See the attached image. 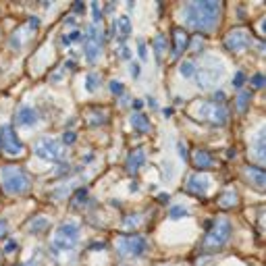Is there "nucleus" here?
Segmentation results:
<instances>
[{
	"instance_id": "nucleus-4",
	"label": "nucleus",
	"mask_w": 266,
	"mask_h": 266,
	"mask_svg": "<svg viewBox=\"0 0 266 266\" xmlns=\"http://www.w3.org/2000/svg\"><path fill=\"white\" fill-rule=\"evenodd\" d=\"M231 222L227 218H216L212 222V227L208 229V233L204 235V239H202V249L204 251H216L220 249L222 245H225L229 239H231Z\"/></svg>"
},
{
	"instance_id": "nucleus-40",
	"label": "nucleus",
	"mask_w": 266,
	"mask_h": 266,
	"mask_svg": "<svg viewBox=\"0 0 266 266\" xmlns=\"http://www.w3.org/2000/svg\"><path fill=\"white\" fill-rule=\"evenodd\" d=\"M7 229H9V227H7V222H5V220H0V239H3V237L7 235Z\"/></svg>"
},
{
	"instance_id": "nucleus-38",
	"label": "nucleus",
	"mask_w": 266,
	"mask_h": 266,
	"mask_svg": "<svg viewBox=\"0 0 266 266\" xmlns=\"http://www.w3.org/2000/svg\"><path fill=\"white\" fill-rule=\"evenodd\" d=\"M15 247H17L15 241H9V243L5 245V251H7V254H13V251H15Z\"/></svg>"
},
{
	"instance_id": "nucleus-16",
	"label": "nucleus",
	"mask_w": 266,
	"mask_h": 266,
	"mask_svg": "<svg viewBox=\"0 0 266 266\" xmlns=\"http://www.w3.org/2000/svg\"><path fill=\"white\" fill-rule=\"evenodd\" d=\"M144 162H146V152L142 148H137L135 152L129 154V158H127V171L129 173H137L144 166Z\"/></svg>"
},
{
	"instance_id": "nucleus-23",
	"label": "nucleus",
	"mask_w": 266,
	"mask_h": 266,
	"mask_svg": "<svg viewBox=\"0 0 266 266\" xmlns=\"http://www.w3.org/2000/svg\"><path fill=\"white\" fill-rule=\"evenodd\" d=\"M152 44H154V52H156V59L160 61L162 54H164V48H166V38L164 36H156Z\"/></svg>"
},
{
	"instance_id": "nucleus-39",
	"label": "nucleus",
	"mask_w": 266,
	"mask_h": 266,
	"mask_svg": "<svg viewBox=\"0 0 266 266\" xmlns=\"http://www.w3.org/2000/svg\"><path fill=\"white\" fill-rule=\"evenodd\" d=\"M214 102H216V104H222V102H225V94H222V92H216V94H214Z\"/></svg>"
},
{
	"instance_id": "nucleus-22",
	"label": "nucleus",
	"mask_w": 266,
	"mask_h": 266,
	"mask_svg": "<svg viewBox=\"0 0 266 266\" xmlns=\"http://www.w3.org/2000/svg\"><path fill=\"white\" fill-rule=\"evenodd\" d=\"M249 98H251V92H247V90L239 92V96H237V110H239V113H245V110H247Z\"/></svg>"
},
{
	"instance_id": "nucleus-41",
	"label": "nucleus",
	"mask_w": 266,
	"mask_h": 266,
	"mask_svg": "<svg viewBox=\"0 0 266 266\" xmlns=\"http://www.w3.org/2000/svg\"><path fill=\"white\" fill-rule=\"evenodd\" d=\"M131 75H133V77H137V75H139V65H137V63H133V65H131Z\"/></svg>"
},
{
	"instance_id": "nucleus-21",
	"label": "nucleus",
	"mask_w": 266,
	"mask_h": 266,
	"mask_svg": "<svg viewBox=\"0 0 266 266\" xmlns=\"http://www.w3.org/2000/svg\"><path fill=\"white\" fill-rule=\"evenodd\" d=\"M100 83H102V77L98 73H88L86 75V90L88 92H96L98 88H100Z\"/></svg>"
},
{
	"instance_id": "nucleus-26",
	"label": "nucleus",
	"mask_w": 266,
	"mask_h": 266,
	"mask_svg": "<svg viewBox=\"0 0 266 266\" xmlns=\"http://www.w3.org/2000/svg\"><path fill=\"white\" fill-rule=\"evenodd\" d=\"M179 71H181V75H183V77H193L195 75V67H193L191 61H185V63H181Z\"/></svg>"
},
{
	"instance_id": "nucleus-2",
	"label": "nucleus",
	"mask_w": 266,
	"mask_h": 266,
	"mask_svg": "<svg viewBox=\"0 0 266 266\" xmlns=\"http://www.w3.org/2000/svg\"><path fill=\"white\" fill-rule=\"evenodd\" d=\"M0 185L9 195H25L32 189V177L21 166L7 164L0 169Z\"/></svg>"
},
{
	"instance_id": "nucleus-13",
	"label": "nucleus",
	"mask_w": 266,
	"mask_h": 266,
	"mask_svg": "<svg viewBox=\"0 0 266 266\" xmlns=\"http://www.w3.org/2000/svg\"><path fill=\"white\" fill-rule=\"evenodd\" d=\"M171 40H173V52H171V59H173V61H177V59L181 57V54H183V52L187 50L189 36H187V32H185V30H181V27H175Z\"/></svg>"
},
{
	"instance_id": "nucleus-7",
	"label": "nucleus",
	"mask_w": 266,
	"mask_h": 266,
	"mask_svg": "<svg viewBox=\"0 0 266 266\" xmlns=\"http://www.w3.org/2000/svg\"><path fill=\"white\" fill-rule=\"evenodd\" d=\"M102 44H104V27L100 23H90L86 34V59L90 63H94L98 54L102 52Z\"/></svg>"
},
{
	"instance_id": "nucleus-32",
	"label": "nucleus",
	"mask_w": 266,
	"mask_h": 266,
	"mask_svg": "<svg viewBox=\"0 0 266 266\" xmlns=\"http://www.w3.org/2000/svg\"><path fill=\"white\" fill-rule=\"evenodd\" d=\"M137 54H139V59H142V61H146L148 52H146V44H144V40H139V42H137Z\"/></svg>"
},
{
	"instance_id": "nucleus-8",
	"label": "nucleus",
	"mask_w": 266,
	"mask_h": 266,
	"mask_svg": "<svg viewBox=\"0 0 266 266\" xmlns=\"http://www.w3.org/2000/svg\"><path fill=\"white\" fill-rule=\"evenodd\" d=\"M34 152L42 160H48V162H57L63 158V146L52 137H40L34 144Z\"/></svg>"
},
{
	"instance_id": "nucleus-14",
	"label": "nucleus",
	"mask_w": 266,
	"mask_h": 266,
	"mask_svg": "<svg viewBox=\"0 0 266 266\" xmlns=\"http://www.w3.org/2000/svg\"><path fill=\"white\" fill-rule=\"evenodd\" d=\"M38 121H40V115H38L36 108L21 106L17 110V125H19V127H32V125H36Z\"/></svg>"
},
{
	"instance_id": "nucleus-43",
	"label": "nucleus",
	"mask_w": 266,
	"mask_h": 266,
	"mask_svg": "<svg viewBox=\"0 0 266 266\" xmlns=\"http://www.w3.org/2000/svg\"><path fill=\"white\" fill-rule=\"evenodd\" d=\"M158 200H160V202H169V195H166V193H160Z\"/></svg>"
},
{
	"instance_id": "nucleus-36",
	"label": "nucleus",
	"mask_w": 266,
	"mask_h": 266,
	"mask_svg": "<svg viewBox=\"0 0 266 266\" xmlns=\"http://www.w3.org/2000/svg\"><path fill=\"white\" fill-rule=\"evenodd\" d=\"M75 142V133L73 131H65V144H73Z\"/></svg>"
},
{
	"instance_id": "nucleus-28",
	"label": "nucleus",
	"mask_w": 266,
	"mask_h": 266,
	"mask_svg": "<svg viewBox=\"0 0 266 266\" xmlns=\"http://www.w3.org/2000/svg\"><path fill=\"white\" fill-rule=\"evenodd\" d=\"M48 227V220L46 218H34L32 222H30V229L34 231V233H40V231H44Z\"/></svg>"
},
{
	"instance_id": "nucleus-27",
	"label": "nucleus",
	"mask_w": 266,
	"mask_h": 266,
	"mask_svg": "<svg viewBox=\"0 0 266 266\" xmlns=\"http://www.w3.org/2000/svg\"><path fill=\"white\" fill-rule=\"evenodd\" d=\"M86 202H88V191H86V189H79V191L73 195V202H71V204H73L75 208H81Z\"/></svg>"
},
{
	"instance_id": "nucleus-15",
	"label": "nucleus",
	"mask_w": 266,
	"mask_h": 266,
	"mask_svg": "<svg viewBox=\"0 0 266 266\" xmlns=\"http://www.w3.org/2000/svg\"><path fill=\"white\" fill-rule=\"evenodd\" d=\"M193 166H195L198 171L214 169V158H212V154H210L208 150H204V148L195 150V152H193Z\"/></svg>"
},
{
	"instance_id": "nucleus-31",
	"label": "nucleus",
	"mask_w": 266,
	"mask_h": 266,
	"mask_svg": "<svg viewBox=\"0 0 266 266\" xmlns=\"http://www.w3.org/2000/svg\"><path fill=\"white\" fill-rule=\"evenodd\" d=\"M251 86H254L256 90H262V86H264V75L262 73H256L254 77H251Z\"/></svg>"
},
{
	"instance_id": "nucleus-34",
	"label": "nucleus",
	"mask_w": 266,
	"mask_h": 266,
	"mask_svg": "<svg viewBox=\"0 0 266 266\" xmlns=\"http://www.w3.org/2000/svg\"><path fill=\"white\" fill-rule=\"evenodd\" d=\"M110 90H113V94H123V83L121 81H110Z\"/></svg>"
},
{
	"instance_id": "nucleus-18",
	"label": "nucleus",
	"mask_w": 266,
	"mask_h": 266,
	"mask_svg": "<svg viewBox=\"0 0 266 266\" xmlns=\"http://www.w3.org/2000/svg\"><path fill=\"white\" fill-rule=\"evenodd\" d=\"M216 202H218V206H220L222 210H231V208L237 206V202H239V195H237L235 189H225V191L218 195Z\"/></svg>"
},
{
	"instance_id": "nucleus-25",
	"label": "nucleus",
	"mask_w": 266,
	"mask_h": 266,
	"mask_svg": "<svg viewBox=\"0 0 266 266\" xmlns=\"http://www.w3.org/2000/svg\"><path fill=\"white\" fill-rule=\"evenodd\" d=\"M169 216H171L173 220H179V218H183V216H189V210H187L185 206H173V208L169 210Z\"/></svg>"
},
{
	"instance_id": "nucleus-9",
	"label": "nucleus",
	"mask_w": 266,
	"mask_h": 266,
	"mask_svg": "<svg viewBox=\"0 0 266 266\" xmlns=\"http://www.w3.org/2000/svg\"><path fill=\"white\" fill-rule=\"evenodd\" d=\"M195 77H198V86L202 90L214 86L216 81H220L222 77V65L220 61H208V65H204L202 69H195Z\"/></svg>"
},
{
	"instance_id": "nucleus-11",
	"label": "nucleus",
	"mask_w": 266,
	"mask_h": 266,
	"mask_svg": "<svg viewBox=\"0 0 266 266\" xmlns=\"http://www.w3.org/2000/svg\"><path fill=\"white\" fill-rule=\"evenodd\" d=\"M251 44V36L247 30H233L225 38V48L229 52H243Z\"/></svg>"
},
{
	"instance_id": "nucleus-5",
	"label": "nucleus",
	"mask_w": 266,
	"mask_h": 266,
	"mask_svg": "<svg viewBox=\"0 0 266 266\" xmlns=\"http://www.w3.org/2000/svg\"><path fill=\"white\" fill-rule=\"evenodd\" d=\"M193 117L204 121V123L220 125V127H222V125L229 121V110L222 104H216V102H200V104H195Z\"/></svg>"
},
{
	"instance_id": "nucleus-17",
	"label": "nucleus",
	"mask_w": 266,
	"mask_h": 266,
	"mask_svg": "<svg viewBox=\"0 0 266 266\" xmlns=\"http://www.w3.org/2000/svg\"><path fill=\"white\" fill-rule=\"evenodd\" d=\"M115 32H119L121 44H123V42L127 40L129 34H131V21H129V17H119V19L113 23V30H110V34H115Z\"/></svg>"
},
{
	"instance_id": "nucleus-12",
	"label": "nucleus",
	"mask_w": 266,
	"mask_h": 266,
	"mask_svg": "<svg viewBox=\"0 0 266 266\" xmlns=\"http://www.w3.org/2000/svg\"><path fill=\"white\" fill-rule=\"evenodd\" d=\"M210 185H212V181H210L208 175H202V173H193L187 177L185 181V191L198 195V198H204V195L208 193Z\"/></svg>"
},
{
	"instance_id": "nucleus-29",
	"label": "nucleus",
	"mask_w": 266,
	"mask_h": 266,
	"mask_svg": "<svg viewBox=\"0 0 266 266\" xmlns=\"http://www.w3.org/2000/svg\"><path fill=\"white\" fill-rule=\"evenodd\" d=\"M77 40H81V34L77 30H73V32H69V34L63 36V44L69 46V44H73V42H77Z\"/></svg>"
},
{
	"instance_id": "nucleus-19",
	"label": "nucleus",
	"mask_w": 266,
	"mask_h": 266,
	"mask_svg": "<svg viewBox=\"0 0 266 266\" xmlns=\"http://www.w3.org/2000/svg\"><path fill=\"white\" fill-rule=\"evenodd\" d=\"M245 177H247L249 183H254L258 189H264V171L260 169V166H247Z\"/></svg>"
},
{
	"instance_id": "nucleus-42",
	"label": "nucleus",
	"mask_w": 266,
	"mask_h": 266,
	"mask_svg": "<svg viewBox=\"0 0 266 266\" xmlns=\"http://www.w3.org/2000/svg\"><path fill=\"white\" fill-rule=\"evenodd\" d=\"M131 106H133L135 110H139V108H142L144 104H142V102H139V100H133V104H131Z\"/></svg>"
},
{
	"instance_id": "nucleus-30",
	"label": "nucleus",
	"mask_w": 266,
	"mask_h": 266,
	"mask_svg": "<svg viewBox=\"0 0 266 266\" xmlns=\"http://www.w3.org/2000/svg\"><path fill=\"white\" fill-rule=\"evenodd\" d=\"M243 83H245V73L243 71H237L233 75V88H243Z\"/></svg>"
},
{
	"instance_id": "nucleus-37",
	"label": "nucleus",
	"mask_w": 266,
	"mask_h": 266,
	"mask_svg": "<svg viewBox=\"0 0 266 266\" xmlns=\"http://www.w3.org/2000/svg\"><path fill=\"white\" fill-rule=\"evenodd\" d=\"M179 154H181V158H187V146L183 142H179Z\"/></svg>"
},
{
	"instance_id": "nucleus-35",
	"label": "nucleus",
	"mask_w": 266,
	"mask_h": 266,
	"mask_svg": "<svg viewBox=\"0 0 266 266\" xmlns=\"http://www.w3.org/2000/svg\"><path fill=\"white\" fill-rule=\"evenodd\" d=\"M133 225H139V218L135 214H131V218L125 220V227H133Z\"/></svg>"
},
{
	"instance_id": "nucleus-3",
	"label": "nucleus",
	"mask_w": 266,
	"mask_h": 266,
	"mask_svg": "<svg viewBox=\"0 0 266 266\" xmlns=\"http://www.w3.org/2000/svg\"><path fill=\"white\" fill-rule=\"evenodd\" d=\"M79 241V225L73 220L63 222V225L57 229V233L52 235L50 247L54 254H65V251H71Z\"/></svg>"
},
{
	"instance_id": "nucleus-6",
	"label": "nucleus",
	"mask_w": 266,
	"mask_h": 266,
	"mask_svg": "<svg viewBox=\"0 0 266 266\" xmlns=\"http://www.w3.org/2000/svg\"><path fill=\"white\" fill-rule=\"evenodd\" d=\"M148 243L142 235H121L117 239V251L121 258H142Z\"/></svg>"
},
{
	"instance_id": "nucleus-10",
	"label": "nucleus",
	"mask_w": 266,
	"mask_h": 266,
	"mask_svg": "<svg viewBox=\"0 0 266 266\" xmlns=\"http://www.w3.org/2000/svg\"><path fill=\"white\" fill-rule=\"evenodd\" d=\"M0 148H3L9 156H19L23 152V144L19 142V137L11 125H5V127L0 129Z\"/></svg>"
},
{
	"instance_id": "nucleus-1",
	"label": "nucleus",
	"mask_w": 266,
	"mask_h": 266,
	"mask_svg": "<svg viewBox=\"0 0 266 266\" xmlns=\"http://www.w3.org/2000/svg\"><path fill=\"white\" fill-rule=\"evenodd\" d=\"M220 13L222 5L214 0H198V3H187L183 9V19L189 30L202 34H208L216 30L220 23Z\"/></svg>"
},
{
	"instance_id": "nucleus-20",
	"label": "nucleus",
	"mask_w": 266,
	"mask_h": 266,
	"mask_svg": "<svg viewBox=\"0 0 266 266\" xmlns=\"http://www.w3.org/2000/svg\"><path fill=\"white\" fill-rule=\"evenodd\" d=\"M131 125L139 131V133H148L150 131V121H148V117H144L142 113H137V115H133L131 117Z\"/></svg>"
},
{
	"instance_id": "nucleus-33",
	"label": "nucleus",
	"mask_w": 266,
	"mask_h": 266,
	"mask_svg": "<svg viewBox=\"0 0 266 266\" xmlns=\"http://www.w3.org/2000/svg\"><path fill=\"white\" fill-rule=\"evenodd\" d=\"M117 54H119V57H121V59H123V61H127V59H129V57H131V52H129V50H127V46H125V44H121V48H119V50H117Z\"/></svg>"
},
{
	"instance_id": "nucleus-24",
	"label": "nucleus",
	"mask_w": 266,
	"mask_h": 266,
	"mask_svg": "<svg viewBox=\"0 0 266 266\" xmlns=\"http://www.w3.org/2000/svg\"><path fill=\"white\" fill-rule=\"evenodd\" d=\"M187 48H189L193 54H200V52L204 50V40H202V36H200V34H198V36H193V38L189 40Z\"/></svg>"
}]
</instances>
